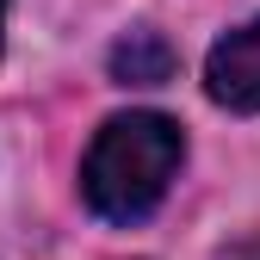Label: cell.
<instances>
[{
    "label": "cell",
    "mask_w": 260,
    "mask_h": 260,
    "mask_svg": "<svg viewBox=\"0 0 260 260\" xmlns=\"http://www.w3.org/2000/svg\"><path fill=\"white\" fill-rule=\"evenodd\" d=\"M186 161V137L168 112H124L106 118L81 161V199L106 223H143Z\"/></svg>",
    "instance_id": "obj_1"
},
{
    "label": "cell",
    "mask_w": 260,
    "mask_h": 260,
    "mask_svg": "<svg viewBox=\"0 0 260 260\" xmlns=\"http://www.w3.org/2000/svg\"><path fill=\"white\" fill-rule=\"evenodd\" d=\"M205 93L223 112H260V19L217 38L205 56Z\"/></svg>",
    "instance_id": "obj_2"
},
{
    "label": "cell",
    "mask_w": 260,
    "mask_h": 260,
    "mask_svg": "<svg viewBox=\"0 0 260 260\" xmlns=\"http://www.w3.org/2000/svg\"><path fill=\"white\" fill-rule=\"evenodd\" d=\"M174 69H180V56L161 31H130L112 50V81L124 87H161V81H174Z\"/></svg>",
    "instance_id": "obj_3"
},
{
    "label": "cell",
    "mask_w": 260,
    "mask_h": 260,
    "mask_svg": "<svg viewBox=\"0 0 260 260\" xmlns=\"http://www.w3.org/2000/svg\"><path fill=\"white\" fill-rule=\"evenodd\" d=\"M223 260H260V236H254V242H236V248H223Z\"/></svg>",
    "instance_id": "obj_4"
},
{
    "label": "cell",
    "mask_w": 260,
    "mask_h": 260,
    "mask_svg": "<svg viewBox=\"0 0 260 260\" xmlns=\"http://www.w3.org/2000/svg\"><path fill=\"white\" fill-rule=\"evenodd\" d=\"M0 38H7V0H0Z\"/></svg>",
    "instance_id": "obj_5"
}]
</instances>
